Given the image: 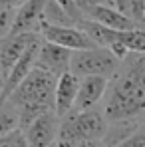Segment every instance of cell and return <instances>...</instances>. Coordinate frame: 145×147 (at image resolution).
Returning a JSON list of instances; mask_svg holds the SVG:
<instances>
[{
    "label": "cell",
    "mask_w": 145,
    "mask_h": 147,
    "mask_svg": "<svg viewBox=\"0 0 145 147\" xmlns=\"http://www.w3.org/2000/svg\"><path fill=\"white\" fill-rule=\"evenodd\" d=\"M107 121L145 119V54H127L119 60L103 98Z\"/></svg>",
    "instance_id": "6da1fadb"
},
{
    "label": "cell",
    "mask_w": 145,
    "mask_h": 147,
    "mask_svg": "<svg viewBox=\"0 0 145 147\" xmlns=\"http://www.w3.org/2000/svg\"><path fill=\"white\" fill-rule=\"evenodd\" d=\"M56 76L34 68L14 90V94L6 99V103H10L18 111L20 129H24L44 113L56 111Z\"/></svg>",
    "instance_id": "7a4b0ae2"
},
{
    "label": "cell",
    "mask_w": 145,
    "mask_h": 147,
    "mask_svg": "<svg viewBox=\"0 0 145 147\" xmlns=\"http://www.w3.org/2000/svg\"><path fill=\"white\" fill-rule=\"evenodd\" d=\"M107 131V119L99 109H86V111H70L60 119V133L58 141L74 147L76 143L90 141V139H103Z\"/></svg>",
    "instance_id": "3957f363"
},
{
    "label": "cell",
    "mask_w": 145,
    "mask_h": 147,
    "mask_svg": "<svg viewBox=\"0 0 145 147\" xmlns=\"http://www.w3.org/2000/svg\"><path fill=\"white\" fill-rule=\"evenodd\" d=\"M119 66V60L109 52L107 48H88L78 50L72 54V64L70 72L78 78H88V76H101V78H111Z\"/></svg>",
    "instance_id": "277c9868"
},
{
    "label": "cell",
    "mask_w": 145,
    "mask_h": 147,
    "mask_svg": "<svg viewBox=\"0 0 145 147\" xmlns=\"http://www.w3.org/2000/svg\"><path fill=\"white\" fill-rule=\"evenodd\" d=\"M38 36L46 42L58 44L62 48H68L72 52L78 50H88V48H96L94 40L80 28V26H54V24H42Z\"/></svg>",
    "instance_id": "5b68a950"
},
{
    "label": "cell",
    "mask_w": 145,
    "mask_h": 147,
    "mask_svg": "<svg viewBox=\"0 0 145 147\" xmlns=\"http://www.w3.org/2000/svg\"><path fill=\"white\" fill-rule=\"evenodd\" d=\"M26 141L30 147H52L58 141V133H60V117L56 111H50L40 115L38 119L26 125L22 129Z\"/></svg>",
    "instance_id": "8992f818"
},
{
    "label": "cell",
    "mask_w": 145,
    "mask_h": 147,
    "mask_svg": "<svg viewBox=\"0 0 145 147\" xmlns=\"http://www.w3.org/2000/svg\"><path fill=\"white\" fill-rule=\"evenodd\" d=\"M72 50L62 48L58 44H52L42 40L40 50H38V58H36V68L52 74L56 78H60L62 74L70 72V64H72Z\"/></svg>",
    "instance_id": "52a82bcc"
},
{
    "label": "cell",
    "mask_w": 145,
    "mask_h": 147,
    "mask_svg": "<svg viewBox=\"0 0 145 147\" xmlns=\"http://www.w3.org/2000/svg\"><path fill=\"white\" fill-rule=\"evenodd\" d=\"M38 38V34H10L0 40V76L2 80L8 78L16 62L22 58L26 48Z\"/></svg>",
    "instance_id": "ba28073f"
},
{
    "label": "cell",
    "mask_w": 145,
    "mask_h": 147,
    "mask_svg": "<svg viewBox=\"0 0 145 147\" xmlns=\"http://www.w3.org/2000/svg\"><path fill=\"white\" fill-rule=\"evenodd\" d=\"M50 0H26L16 10L12 34H38L44 24V10Z\"/></svg>",
    "instance_id": "9c48e42d"
},
{
    "label": "cell",
    "mask_w": 145,
    "mask_h": 147,
    "mask_svg": "<svg viewBox=\"0 0 145 147\" xmlns=\"http://www.w3.org/2000/svg\"><path fill=\"white\" fill-rule=\"evenodd\" d=\"M40 44H42V38L38 36L28 48L22 54V58L16 62V66L12 68V72L8 74V78L4 80V90H2V101L10 98L14 94V90L26 80V76L36 68V58H38V50H40Z\"/></svg>",
    "instance_id": "30bf717a"
},
{
    "label": "cell",
    "mask_w": 145,
    "mask_h": 147,
    "mask_svg": "<svg viewBox=\"0 0 145 147\" xmlns=\"http://www.w3.org/2000/svg\"><path fill=\"white\" fill-rule=\"evenodd\" d=\"M107 86H109V78H101V76L80 78V90H78V99L74 109L76 111L94 109L99 101H103Z\"/></svg>",
    "instance_id": "8fae6325"
},
{
    "label": "cell",
    "mask_w": 145,
    "mask_h": 147,
    "mask_svg": "<svg viewBox=\"0 0 145 147\" xmlns=\"http://www.w3.org/2000/svg\"><path fill=\"white\" fill-rule=\"evenodd\" d=\"M78 90H80V78L72 72L62 74L56 82V113L62 119L74 111L76 99H78Z\"/></svg>",
    "instance_id": "7c38bea8"
},
{
    "label": "cell",
    "mask_w": 145,
    "mask_h": 147,
    "mask_svg": "<svg viewBox=\"0 0 145 147\" xmlns=\"http://www.w3.org/2000/svg\"><path fill=\"white\" fill-rule=\"evenodd\" d=\"M84 18L94 20V22L105 26V28H111V30H133V28H139L133 20H129L125 14H121L117 8H113V6H103V4L90 6V8L86 10Z\"/></svg>",
    "instance_id": "4fadbf2b"
},
{
    "label": "cell",
    "mask_w": 145,
    "mask_h": 147,
    "mask_svg": "<svg viewBox=\"0 0 145 147\" xmlns=\"http://www.w3.org/2000/svg\"><path fill=\"white\" fill-rule=\"evenodd\" d=\"M145 123V119H121V121H107V131L103 135V143L105 147H115L121 141H125L129 135H133L141 125Z\"/></svg>",
    "instance_id": "5bb4252c"
},
{
    "label": "cell",
    "mask_w": 145,
    "mask_h": 147,
    "mask_svg": "<svg viewBox=\"0 0 145 147\" xmlns=\"http://www.w3.org/2000/svg\"><path fill=\"white\" fill-rule=\"evenodd\" d=\"M113 8H117L121 14H125L129 20L141 28L145 20V0H115Z\"/></svg>",
    "instance_id": "9a60e30c"
},
{
    "label": "cell",
    "mask_w": 145,
    "mask_h": 147,
    "mask_svg": "<svg viewBox=\"0 0 145 147\" xmlns=\"http://www.w3.org/2000/svg\"><path fill=\"white\" fill-rule=\"evenodd\" d=\"M18 129H20L18 111L10 103L2 101L0 103V137H6V135H10V133H14Z\"/></svg>",
    "instance_id": "2e32d148"
},
{
    "label": "cell",
    "mask_w": 145,
    "mask_h": 147,
    "mask_svg": "<svg viewBox=\"0 0 145 147\" xmlns=\"http://www.w3.org/2000/svg\"><path fill=\"white\" fill-rule=\"evenodd\" d=\"M44 22L46 24H54V26H78V22L54 0H50L46 10H44Z\"/></svg>",
    "instance_id": "e0dca14e"
},
{
    "label": "cell",
    "mask_w": 145,
    "mask_h": 147,
    "mask_svg": "<svg viewBox=\"0 0 145 147\" xmlns=\"http://www.w3.org/2000/svg\"><path fill=\"white\" fill-rule=\"evenodd\" d=\"M16 10H18V8L0 4V40L12 34V26H14V18H16Z\"/></svg>",
    "instance_id": "ac0fdd59"
},
{
    "label": "cell",
    "mask_w": 145,
    "mask_h": 147,
    "mask_svg": "<svg viewBox=\"0 0 145 147\" xmlns=\"http://www.w3.org/2000/svg\"><path fill=\"white\" fill-rule=\"evenodd\" d=\"M0 147H30V145L26 141L22 129H18V131H14L6 137H0Z\"/></svg>",
    "instance_id": "d6986e66"
},
{
    "label": "cell",
    "mask_w": 145,
    "mask_h": 147,
    "mask_svg": "<svg viewBox=\"0 0 145 147\" xmlns=\"http://www.w3.org/2000/svg\"><path fill=\"white\" fill-rule=\"evenodd\" d=\"M115 147H145V123L133 135H129L125 141H121L119 145H115Z\"/></svg>",
    "instance_id": "ffe728a7"
},
{
    "label": "cell",
    "mask_w": 145,
    "mask_h": 147,
    "mask_svg": "<svg viewBox=\"0 0 145 147\" xmlns=\"http://www.w3.org/2000/svg\"><path fill=\"white\" fill-rule=\"evenodd\" d=\"M54 2H58V4H60V6H62V8H64V10H66V12L70 14V16H72L76 22L84 20V16H82L80 8L76 6V2H74V0H54Z\"/></svg>",
    "instance_id": "44dd1931"
},
{
    "label": "cell",
    "mask_w": 145,
    "mask_h": 147,
    "mask_svg": "<svg viewBox=\"0 0 145 147\" xmlns=\"http://www.w3.org/2000/svg\"><path fill=\"white\" fill-rule=\"evenodd\" d=\"M74 147H105V143L101 139H90V141H82V143H76Z\"/></svg>",
    "instance_id": "7402d4cb"
},
{
    "label": "cell",
    "mask_w": 145,
    "mask_h": 147,
    "mask_svg": "<svg viewBox=\"0 0 145 147\" xmlns=\"http://www.w3.org/2000/svg\"><path fill=\"white\" fill-rule=\"evenodd\" d=\"M26 0H0V4H6V6H12V8H20Z\"/></svg>",
    "instance_id": "603a6c76"
},
{
    "label": "cell",
    "mask_w": 145,
    "mask_h": 147,
    "mask_svg": "<svg viewBox=\"0 0 145 147\" xmlns=\"http://www.w3.org/2000/svg\"><path fill=\"white\" fill-rule=\"evenodd\" d=\"M2 90H4V80H2V76H0V103H2Z\"/></svg>",
    "instance_id": "cb8c5ba5"
},
{
    "label": "cell",
    "mask_w": 145,
    "mask_h": 147,
    "mask_svg": "<svg viewBox=\"0 0 145 147\" xmlns=\"http://www.w3.org/2000/svg\"><path fill=\"white\" fill-rule=\"evenodd\" d=\"M52 147H68V145H66V143H62V141H56Z\"/></svg>",
    "instance_id": "d4e9b609"
}]
</instances>
